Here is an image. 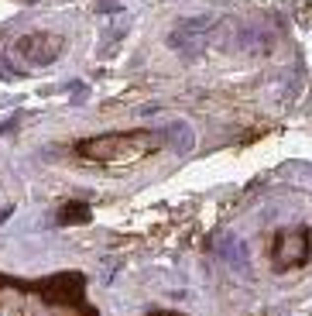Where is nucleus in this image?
<instances>
[{
    "instance_id": "1",
    "label": "nucleus",
    "mask_w": 312,
    "mask_h": 316,
    "mask_svg": "<svg viewBox=\"0 0 312 316\" xmlns=\"http://www.w3.org/2000/svg\"><path fill=\"white\" fill-rule=\"evenodd\" d=\"M158 152V138L151 131H113L100 138H86L76 145V158L100 168H127Z\"/></svg>"
},
{
    "instance_id": "2",
    "label": "nucleus",
    "mask_w": 312,
    "mask_h": 316,
    "mask_svg": "<svg viewBox=\"0 0 312 316\" xmlns=\"http://www.w3.org/2000/svg\"><path fill=\"white\" fill-rule=\"evenodd\" d=\"M312 261V227H278L268 240V268L275 275H295Z\"/></svg>"
},
{
    "instance_id": "3",
    "label": "nucleus",
    "mask_w": 312,
    "mask_h": 316,
    "mask_svg": "<svg viewBox=\"0 0 312 316\" xmlns=\"http://www.w3.org/2000/svg\"><path fill=\"white\" fill-rule=\"evenodd\" d=\"M59 52H62V41H59V38H48L45 31L24 35V38L17 41V55H21V59H28V62H35V66L52 62Z\"/></svg>"
}]
</instances>
